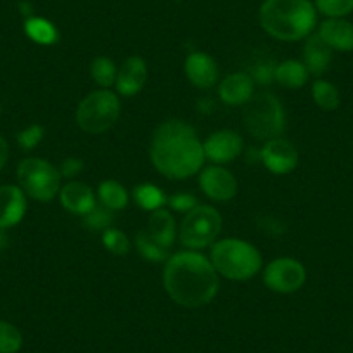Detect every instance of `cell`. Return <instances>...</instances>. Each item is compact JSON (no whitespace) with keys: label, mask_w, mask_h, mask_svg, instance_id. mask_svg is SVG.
Segmentation results:
<instances>
[{"label":"cell","mask_w":353,"mask_h":353,"mask_svg":"<svg viewBox=\"0 0 353 353\" xmlns=\"http://www.w3.org/2000/svg\"><path fill=\"white\" fill-rule=\"evenodd\" d=\"M149 154L159 173L176 181L201 172L205 163V149L196 130L181 120H168L156 128Z\"/></svg>","instance_id":"obj_1"},{"label":"cell","mask_w":353,"mask_h":353,"mask_svg":"<svg viewBox=\"0 0 353 353\" xmlns=\"http://www.w3.org/2000/svg\"><path fill=\"white\" fill-rule=\"evenodd\" d=\"M163 286L176 305L199 308L208 305L219 293V272L203 254L181 251L165 261Z\"/></svg>","instance_id":"obj_2"},{"label":"cell","mask_w":353,"mask_h":353,"mask_svg":"<svg viewBox=\"0 0 353 353\" xmlns=\"http://www.w3.org/2000/svg\"><path fill=\"white\" fill-rule=\"evenodd\" d=\"M258 18L261 28L270 37L296 42L312 35L317 12L310 0H263Z\"/></svg>","instance_id":"obj_3"},{"label":"cell","mask_w":353,"mask_h":353,"mask_svg":"<svg viewBox=\"0 0 353 353\" xmlns=\"http://www.w3.org/2000/svg\"><path fill=\"white\" fill-rule=\"evenodd\" d=\"M210 261L220 276L230 281H248L260 270L261 254L243 239H222L213 243Z\"/></svg>","instance_id":"obj_4"},{"label":"cell","mask_w":353,"mask_h":353,"mask_svg":"<svg viewBox=\"0 0 353 353\" xmlns=\"http://www.w3.org/2000/svg\"><path fill=\"white\" fill-rule=\"evenodd\" d=\"M243 125L256 141H272L284 132V111L274 94H253L244 104Z\"/></svg>","instance_id":"obj_5"},{"label":"cell","mask_w":353,"mask_h":353,"mask_svg":"<svg viewBox=\"0 0 353 353\" xmlns=\"http://www.w3.org/2000/svg\"><path fill=\"white\" fill-rule=\"evenodd\" d=\"M121 113L120 99L110 90L90 92L77 108L74 120L87 134H104L118 121Z\"/></svg>","instance_id":"obj_6"},{"label":"cell","mask_w":353,"mask_h":353,"mask_svg":"<svg viewBox=\"0 0 353 353\" xmlns=\"http://www.w3.org/2000/svg\"><path fill=\"white\" fill-rule=\"evenodd\" d=\"M18 182L26 196L37 201H52L61 191L59 168L42 158H26L18 165Z\"/></svg>","instance_id":"obj_7"},{"label":"cell","mask_w":353,"mask_h":353,"mask_svg":"<svg viewBox=\"0 0 353 353\" xmlns=\"http://www.w3.org/2000/svg\"><path fill=\"white\" fill-rule=\"evenodd\" d=\"M222 230V216L213 206L198 205L181 223V241L189 250H201L215 243Z\"/></svg>","instance_id":"obj_8"},{"label":"cell","mask_w":353,"mask_h":353,"mask_svg":"<svg viewBox=\"0 0 353 353\" xmlns=\"http://www.w3.org/2000/svg\"><path fill=\"white\" fill-rule=\"evenodd\" d=\"M307 281V270L294 258H277L267 265L263 272V283L274 293H296Z\"/></svg>","instance_id":"obj_9"},{"label":"cell","mask_w":353,"mask_h":353,"mask_svg":"<svg viewBox=\"0 0 353 353\" xmlns=\"http://www.w3.org/2000/svg\"><path fill=\"white\" fill-rule=\"evenodd\" d=\"M260 158L267 170L276 175H286L291 173L298 165V149L288 139L277 137L265 142L260 152Z\"/></svg>","instance_id":"obj_10"},{"label":"cell","mask_w":353,"mask_h":353,"mask_svg":"<svg viewBox=\"0 0 353 353\" xmlns=\"http://www.w3.org/2000/svg\"><path fill=\"white\" fill-rule=\"evenodd\" d=\"M199 188L213 201H230L237 194L236 176L219 165L206 166L201 170Z\"/></svg>","instance_id":"obj_11"},{"label":"cell","mask_w":353,"mask_h":353,"mask_svg":"<svg viewBox=\"0 0 353 353\" xmlns=\"http://www.w3.org/2000/svg\"><path fill=\"white\" fill-rule=\"evenodd\" d=\"M243 137L232 130L213 132L203 144L205 158L213 163H230L243 152Z\"/></svg>","instance_id":"obj_12"},{"label":"cell","mask_w":353,"mask_h":353,"mask_svg":"<svg viewBox=\"0 0 353 353\" xmlns=\"http://www.w3.org/2000/svg\"><path fill=\"white\" fill-rule=\"evenodd\" d=\"M145 80H148V64L142 57L132 56L121 64L117 74V90L120 96L132 97L137 96L144 88Z\"/></svg>","instance_id":"obj_13"},{"label":"cell","mask_w":353,"mask_h":353,"mask_svg":"<svg viewBox=\"0 0 353 353\" xmlns=\"http://www.w3.org/2000/svg\"><path fill=\"white\" fill-rule=\"evenodd\" d=\"M26 213L25 192L18 185H0V229L18 225Z\"/></svg>","instance_id":"obj_14"},{"label":"cell","mask_w":353,"mask_h":353,"mask_svg":"<svg viewBox=\"0 0 353 353\" xmlns=\"http://www.w3.org/2000/svg\"><path fill=\"white\" fill-rule=\"evenodd\" d=\"M184 71L188 80L198 88H212L219 80V68L205 52H192L185 57Z\"/></svg>","instance_id":"obj_15"},{"label":"cell","mask_w":353,"mask_h":353,"mask_svg":"<svg viewBox=\"0 0 353 353\" xmlns=\"http://www.w3.org/2000/svg\"><path fill=\"white\" fill-rule=\"evenodd\" d=\"M254 81L248 73H234L219 85V96L229 106H243L253 97Z\"/></svg>","instance_id":"obj_16"},{"label":"cell","mask_w":353,"mask_h":353,"mask_svg":"<svg viewBox=\"0 0 353 353\" xmlns=\"http://www.w3.org/2000/svg\"><path fill=\"white\" fill-rule=\"evenodd\" d=\"M61 205L74 215H87L96 206V196L87 184L78 181L68 182L59 191Z\"/></svg>","instance_id":"obj_17"},{"label":"cell","mask_w":353,"mask_h":353,"mask_svg":"<svg viewBox=\"0 0 353 353\" xmlns=\"http://www.w3.org/2000/svg\"><path fill=\"white\" fill-rule=\"evenodd\" d=\"M317 35L331 47L332 50L339 52H350L353 50V25L343 18H327L319 28Z\"/></svg>","instance_id":"obj_18"},{"label":"cell","mask_w":353,"mask_h":353,"mask_svg":"<svg viewBox=\"0 0 353 353\" xmlns=\"http://www.w3.org/2000/svg\"><path fill=\"white\" fill-rule=\"evenodd\" d=\"M332 61V49L319 35H310L303 47V64L308 73L321 77L329 70Z\"/></svg>","instance_id":"obj_19"},{"label":"cell","mask_w":353,"mask_h":353,"mask_svg":"<svg viewBox=\"0 0 353 353\" xmlns=\"http://www.w3.org/2000/svg\"><path fill=\"white\" fill-rule=\"evenodd\" d=\"M148 234L159 244V246L170 250L176 236V225L172 213L165 208H159L152 212L148 222Z\"/></svg>","instance_id":"obj_20"},{"label":"cell","mask_w":353,"mask_h":353,"mask_svg":"<svg viewBox=\"0 0 353 353\" xmlns=\"http://www.w3.org/2000/svg\"><path fill=\"white\" fill-rule=\"evenodd\" d=\"M308 77H310V73H308L307 66L300 61H284V63L277 64L276 68V81L286 88L303 87L308 81Z\"/></svg>","instance_id":"obj_21"},{"label":"cell","mask_w":353,"mask_h":353,"mask_svg":"<svg viewBox=\"0 0 353 353\" xmlns=\"http://www.w3.org/2000/svg\"><path fill=\"white\" fill-rule=\"evenodd\" d=\"M25 32L33 42L40 43V46H52L59 39V33L57 28L50 21L43 18H37L32 16L25 21Z\"/></svg>","instance_id":"obj_22"},{"label":"cell","mask_w":353,"mask_h":353,"mask_svg":"<svg viewBox=\"0 0 353 353\" xmlns=\"http://www.w3.org/2000/svg\"><path fill=\"white\" fill-rule=\"evenodd\" d=\"M99 199L101 205L106 206L111 212L127 208L128 205V192L120 182L117 181H104L99 185Z\"/></svg>","instance_id":"obj_23"},{"label":"cell","mask_w":353,"mask_h":353,"mask_svg":"<svg viewBox=\"0 0 353 353\" xmlns=\"http://www.w3.org/2000/svg\"><path fill=\"white\" fill-rule=\"evenodd\" d=\"M312 97H314L315 104L324 111H334L341 103L339 90L336 88V85L325 80H317L312 85Z\"/></svg>","instance_id":"obj_24"},{"label":"cell","mask_w":353,"mask_h":353,"mask_svg":"<svg viewBox=\"0 0 353 353\" xmlns=\"http://www.w3.org/2000/svg\"><path fill=\"white\" fill-rule=\"evenodd\" d=\"M134 199L145 212H156V210L163 208V205L166 203V198L161 189L152 184L137 185L134 189Z\"/></svg>","instance_id":"obj_25"},{"label":"cell","mask_w":353,"mask_h":353,"mask_svg":"<svg viewBox=\"0 0 353 353\" xmlns=\"http://www.w3.org/2000/svg\"><path fill=\"white\" fill-rule=\"evenodd\" d=\"M90 74L96 80L97 85H101L103 88H110L111 85H114L117 81V64L113 63V59L106 56H99L92 61L90 64Z\"/></svg>","instance_id":"obj_26"},{"label":"cell","mask_w":353,"mask_h":353,"mask_svg":"<svg viewBox=\"0 0 353 353\" xmlns=\"http://www.w3.org/2000/svg\"><path fill=\"white\" fill-rule=\"evenodd\" d=\"M135 246H137L139 253H141L148 261L159 263V261L168 260V250L159 246V244L149 236L148 230H141V232H137V236H135Z\"/></svg>","instance_id":"obj_27"},{"label":"cell","mask_w":353,"mask_h":353,"mask_svg":"<svg viewBox=\"0 0 353 353\" xmlns=\"http://www.w3.org/2000/svg\"><path fill=\"white\" fill-rule=\"evenodd\" d=\"M23 345V336L16 325L0 321V353H18Z\"/></svg>","instance_id":"obj_28"},{"label":"cell","mask_w":353,"mask_h":353,"mask_svg":"<svg viewBox=\"0 0 353 353\" xmlns=\"http://www.w3.org/2000/svg\"><path fill=\"white\" fill-rule=\"evenodd\" d=\"M315 9L327 18H345L353 12V0H315Z\"/></svg>","instance_id":"obj_29"},{"label":"cell","mask_w":353,"mask_h":353,"mask_svg":"<svg viewBox=\"0 0 353 353\" xmlns=\"http://www.w3.org/2000/svg\"><path fill=\"white\" fill-rule=\"evenodd\" d=\"M113 223V212L104 205H96L90 213L85 215V225L92 230H106Z\"/></svg>","instance_id":"obj_30"},{"label":"cell","mask_w":353,"mask_h":353,"mask_svg":"<svg viewBox=\"0 0 353 353\" xmlns=\"http://www.w3.org/2000/svg\"><path fill=\"white\" fill-rule=\"evenodd\" d=\"M103 244L113 254H127L130 250V241L121 230L106 229L103 232Z\"/></svg>","instance_id":"obj_31"},{"label":"cell","mask_w":353,"mask_h":353,"mask_svg":"<svg viewBox=\"0 0 353 353\" xmlns=\"http://www.w3.org/2000/svg\"><path fill=\"white\" fill-rule=\"evenodd\" d=\"M43 135H46V130H43L42 125H32V127L19 132L16 139H18L19 148L25 149V151H32L42 142Z\"/></svg>","instance_id":"obj_32"},{"label":"cell","mask_w":353,"mask_h":353,"mask_svg":"<svg viewBox=\"0 0 353 353\" xmlns=\"http://www.w3.org/2000/svg\"><path fill=\"white\" fill-rule=\"evenodd\" d=\"M276 64L270 63V61H260V63L253 66L250 77L253 78V81H256V83L269 85L276 80Z\"/></svg>","instance_id":"obj_33"},{"label":"cell","mask_w":353,"mask_h":353,"mask_svg":"<svg viewBox=\"0 0 353 353\" xmlns=\"http://www.w3.org/2000/svg\"><path fill=\"white\" fill-rule=\"evenodd\" d=\"M170 208L175 210V212H191L194 206H198V199L192 194H173L168 198Z\"/></svg>","instance_id":"obj_34"},{"label":"cell","mask_w":353,"mask_h":353,"mask_svg":"<svg viewBox=\"0 0 353 353\" xmlns=\"http://www.w3.org/2000/svg\"><path fill=\"white\" fill-rule=\"evenodd\" d=\"M81 170H83V161H81V159L68 158V159H64L63 163H61L59 173H61V176L71 179V176H74L77 173H80Z\"/></svg>","instance_id":"obj_35"},{"label":"cell","mask_w":353,"mask_h":353,"mask_svg":"<svg viewBox=\"0 0 353 353\" xmlns=\"http://www.w3.org/2000/svg\"><path fill=\"white\" fill-rule=\"evenodd\" d=\"M9 159V144L2 135H0V170L4 168Z\"/></svg>","instance_id":"obj_36"},{"label":"cell","mask_w":353,"mask_h":353,"mask_svg":"<svg viewBox=\"0 0 353 353\" xmlns=\"http://www.w3.org/2000/svg\"><path fill=\"white\" fill-rule=\"evenodd\" d=\"M9 246V236L6 234V229H0V251H4Z\"/></svg>","instance_id":"obj_37"},{"label":"cell","mask_w":353,"mask_h":353,"mask_svg":"<svg viewBox=\"0 0 353 353\" xmlns=\"http://www.w3.org/2000/svg\"><path fill=\"white\" fill-rule=\"evenodd\" d=\"M19 8H21V12L26 16V19L32 18V8H30L28 2H21V4H19Z\"/></svg>","instance_id":"obj_38"},{"label":"cell","mask_w":353,"mask_h":353,"mask_svg":"<svg viewBox=\"0 0 353 353\" xmlns=\"http://www.w3.org/2000/svg\"><path fill=\"white\" fill-rule=\"evenodd\" d=\"M0 114H2V104H0Z\"/></svg>","instance_id":"obj_39"}]
</instances>
